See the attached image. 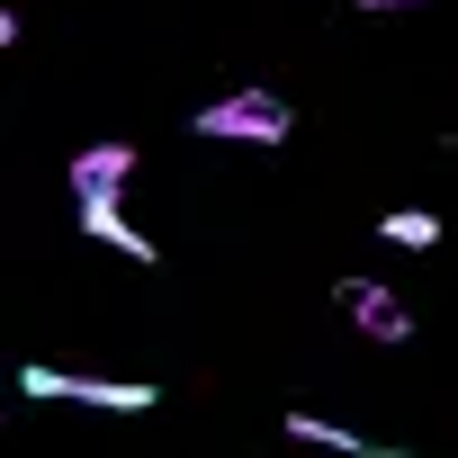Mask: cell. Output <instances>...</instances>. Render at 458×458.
Instances as JSON below:
<instances>
[{"mask_svg": "<svg viewBox=\"0 0 458 458\" xmlns=\"http://www.w3.org/2000/svg\"><path fill=\"white\" fill-rule=\"evenodd\" d=\"M135 171H144L135 144H81V153H72V207H117Z\"/></svg>", "mask_w": 458, "mask_h": 458, "instance_id": "obj_3", "label": "cell"}, {"mask_svg": "<svg viewBox=\"0 0 458 458\" xmlns=\"http://www.w3.org/2000/svg\"><path fill=\"white\" fill-rule=\"evenodd\" d=\"M351 10H413V0H351Z\"/></svg>", "mask_w": 458, "mask_h": 458, "instance_id": "obj_7", "label": "cell"}, {"mask_svg": "<svg viewBox=\"0 0 458 458\" xmlns=\"http://www.w3.org/2000/svg\"><path fill=\"white\" fill-rule=\"evenodd\" d=\"M333 306H342L369 342H404V333H413V306H404L386 279H342V288H333Z\"/></svg>", "mask_w": 458, "mask_h": 458, "instance_id": "obj_4", "label": "cell"}, {"mask_svg": "<svg viewBox=\"0 0 458 458\" xmlns=\"http://www.w3.org/2000/svg\"><path fill=\"white\" fill-rule=\"evenodd\" d=\"M19 395H37V404L72 395V404H99V413H153V404H162L144 377H81V369H46V360L19 377Z\"/></svg>", "mask_w": 458, "mask_h": 458, "instance_id": "obj_2", "label": "cell"}, {"mask_svg": "<svg viewBox=\"0 0 458 458\" xmlns=\"http://www.w3.org/2000/svg\"><path fill=\"white\" fill-rule=\"evenodd\" d=\"M377 234H386L395 252H431V243H440V216H431V207H395V216H377Z\"/></svg>", "mask_w": 458, "mask_h": 458, "instance_id": "obj_6", "label": "cell"}, {"mask_svg": "<svg viewBox=\"0 0 458 458\" xmlns=\"http://www.w3.org/2000/svg\"><path fill=\"white\" fill-rule=\"evenodd\" d=\"M81 234H90V243H108V252H126V261H144V270H153V234H144V225H126V207H81Z\"/></svg>", "mask_w": 458, "mask_h": 458, "instance_id": "obj_5", "label": "cell"}, {"mask_svg": "<svg viewBox=\"0 0 458 458\" xmlns=\"http://www.w3.org/2000/svg\"><path fill=\"white\" fill-rule=\"evenodd\" d=\"M198 135L207 144H288L297 135V108L279 90H225V99L198 108Z\"/></svg>", "mask_w": 458, "mask_h": 458, "instance_id": "obj_1", "label": "cell"}]
</instances>
